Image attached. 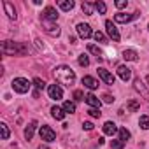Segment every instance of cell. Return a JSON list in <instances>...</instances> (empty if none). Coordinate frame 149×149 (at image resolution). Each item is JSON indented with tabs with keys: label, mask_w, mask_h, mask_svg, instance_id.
Masks as SVG:
<instances>
[{
	"label": "cell",
	"mask_w": 149,
	"mask_h": 149,
	"mask_svg": "<svg viewBox=\"0 0 149 149\" xmlns=\"http://www.w3.org/2000/svg\"><path fill=\"white\" fill-rule=\"evenodd\" d=\"M54 79L63 84V86H70L74 84V81H76V74H74V70L67 65H60L54 68Z\"/></svg>",
	"instance_id": "cell-1"
},
{
	"label": "cell",
	"mask_w": 149,
	"mask_h": 149,
	"mask_svg": "<svg viewBox=\"0 0 149 149\" xmlns=\"http://www.w3.org/2000/svg\"><path fill=\"white\" fill-rule=\"evenodd\" d=\"M0 49H2L4 54H23V53H25V47H19V46L14 44L13 40H4Z\"/></svg>",
	"instance_id": "cell-2"
},
{
	"label": "cell",
	"mask_w": 149,
	"mask_h": 149,
	"mask_svg": "<svg viewBox=\"0 0 149 149\" xmlns=\"http://www.w3.org/2000/svg\"><path fill=\"white\" fill-rule=\"evenodd\" d=\"M30 88H32V84H30L28 79H25V77H16V79L13 81V90H14L16 93H26V91H30Z\"/></svg>",
	"instance_id": "cell-3"
},
{
	"label": "cell",
	"mask_w": 149,
	"mask_h": 149,
	"mask_svg": "<svg viewBox=\"0 0 149 149\" xmlns=\"http://www.w3.org/2000/svg\"><path fill=\"white\" fill-rule=\"evenodd\" d=\"M42 28H44V32L46 33H49L51 37H58L60 35V26L54 23V21H47V19H42Z\"/></svg>",
	"instance_id": "cell-4"
},
{
	"label": "cell",
	"mask_w": 149,
	"mask_h": 149,
	"mask_svg": "<svg viewBox=\"0 0 149 149\" xmlns=\"http://www.w3.org/2000/svg\"><path fill=\"white\" fill-rule=\"evenodd\" d=\"M105 28H107V35L114 40V42H119V39H121V35H119V32H118V28H116V25L111 21V19H107L105 21Z\"/></svg>",
	"instance_id": "cell-5"
},
{
	"label": "cell",
	"mask_w": 149,
	"mask_h": 149,
	"mask_svg": "<svg viewBox=\"0 0 149 149\" xmlns=\"http://www.w3.org/2000/svg\"><path fill=\"white\" fill-rule=\"evenodd\" d=\"M39 133H40V139H42V140H46V142H53V140L56 139V133H54L49 126H40Z\"/></svg>",
	"instance_id": "cell-6"
},
{
	"label": "cell",
	"mask_w": 149,
	"mask_h": 149,
	"mask_svg": "<svg viewBox=\"0 0 149 149\" xmlns=\"http://www.w3.org/2000/svg\"><path fill=\"white\" fill-rule=\"evenodd\" d=\"M98 77H100L105 84H114V81H116V79H114V76H112V74H111L107 68H104V67H100V68H98Z\"/></svg>",
	"instance_id": "cell-7"
},
{
	"label": "cell",
	"mask_w": 149,
	"mask_h": 149,
	"mask_svg": "<svg viewBox=\"0 0 149 149\" xmlns=\"http://www.w3.org/2000/svg\"><path fill=\"white\" fill-rule=\"evenodd\" d=\"M47 93H49V98H53V100H61L63 98V91H61V88L58 86V84H51L49 88H47Z\"/></svg>",
	"instance_id": "cell-8"
},
{
	"label": "cell",
	"mask_w": 149,
	"mask_h": 149,
	"mask_svg": "<svg viewBox=\"0 0 149 149\" xmlns=\"http://www.w3.org/2000/svg\"><path fill=\"white\" fill-rule=\"evenodd\" d=\"M77 33H79V37H81V39H90V37L93 35L91 26H90V25H86V23H79V25H77Z\"/></svg>",
	"instance_id": "cell-9"
},
{
	"label": "cell",
	"mask_w": 149,
	"mask_h": 149,
	"mask_svg": "<svg viewBox=\"0 0 149 149\" xmlns=\"http://www.w3.org/2000/svg\"><path fill=\"white\" fill-rule=\"evenodd\" d=\"M42 19H47V21H54L56 23V19H58V11L54 9V7H46L44 9V13H42Z\"/></svg>",
	"instance_id": "cell-10"
},
{
	"label": "cell",
	"mask_w": 149,
	"mask_h": 149,
	"mask_svg": "<svg viewBox=\"0 0 149 149\" xmlns=\"http://www.w3.org/2000/svg\"><path fill=\"white\" fill-rule=\"evenodd\" d=\"M139 16V13H133V14H126V13H118L116 16H114V21H118V23H130L132 19H135Z\"/></svg>",
	"instance_id": "cell-11"
},
{
	"label": "cell",
	"mask_w": 149,
	"mask_h": 149,
	"mask_svg": "<svg viewBox=\"0 0 149 149\" xmlns=\"http://www.w3.org/2000/svg\"><path fill=\"white\" fill-rule=\"evenodd\" d=\"M118 76H119V79L121 81H130V77H132V70L126 67V65H119L118 67Z\"/></svg>",
	"instance_id": "cell-12"
},
{
	"label": "cell",
	"mask_w": 149,
	"mask_h": 149,
	"mask_svg": "<svg viewBox=\"0 0 149 149\" xmlns=\"http://www.w3.org/2000/svg\"><path fill=\"white\" fill-rule=\"evenodd\" d=\"M133 86H135V90H137V91L146 98V100H149V90L144 86V83H142L140 79H135V81H133Z\"/></svg>",
	"instance_id": "cell-13"
},
{
	"label": "cell",
	"mask_w": 149,
	"mask_h": 149,
	"mask_svg": "<svg viewBox=\"0 0 149 149\" xmlns=\"http://www.w3.org/2000/svg\"><path fill=\"white\" fill-rule=\"evenodd\" d=\"M4 9H6V14H7V18L16 21L18 14H16V9H14V6H13L11 2H7V0H4Z\"/></svg>",
	"instance_id": "cell-14"
},
{
	"label": "cell",
	"mask_w": 149,
	"mask_h": 149,
	"mask_svg": "<svg viewBox=\"0 0 149 149\" xmlns=\"http://www.w3.org/2000/svg\"><path fill=\"white\" fill-rule=\"evenodd\" d=\"M83 84H84L88 90H97V88H98V81H97L95 77H91V76H84V77H83Z\"/></svg>",
	"instance_id": "cell-15"
},
{
	"label": "cell",
	"mask_w": 149,
	"mask_h": 149,
	"mask_svg": "<svg viewBox=\"0 0 149 149\" xmlns=\"http://www.w3.org/2000/svg\"><path fill=\"white\" fill-rule=\"evenodd\" d=\"M86 104H88L90 107H93V109H100V105H102V102H100V98H98V97H95L93 93H90V95H86Z\"/></svg>",
	"instance_id": "cell-16"
},
{
	"label": "cell",
	"mask_w": 149,
	"mask_h": 149,
	"mask_svg": "<svg viewBox=\"0 0 149 149\" xmlns=\"http://www.w3.org/2000/svg\"><path fill=\"white\" fill-rule=\"evenodd\" d=\"M116 132H119V128H118L112 121H107V123L104 125V133H105V135H111V137H112Z\"/></svg>",
	"instance_id": "cell-17"
},
{
	"label": "cell",
	"mask_w": 149,
	"mask_h": 149,
	"mask_svg": "<svg viewBox=\"0 0 149 149\" xmlns=\"http://www.w3.org/2000/svg\"><path fill=\"white\" fill-rule=\"evenodd\" d=\"M35 126H37V121H30L28 126L25 128V139H26V140H32V137H33V133H35Z\"/></svg>",
	"instance_id": "cell-18"
},
{
	"label": "cell",
	"mask_w": 149,
	"mask_h": 149,
	"mask_svg": "<svg viewBox=\"0 0 149 149\" xmlns=\"http://www.w3.org/2000/svg\"><path fill=\"white\" fill-rule=\"evenodd\" d=\"M137 51L135 49H125L123 51V58L126 60V61H137Z\"/></svg>",
	"instance_id": "cell-19"
},
{
	"label": "cell",
	"mask_w": 149,
	"mask_h": 149,
	"mask_svg": "<svg viewBox=\"0 0 149 149\" xmlns=\"http://www.w3.org/2000/svg\"><path fill=\"white\" fill-rule=\"evenodd\" d=\"M51 114H53V118H54V119L61 121V119L65 118V114H67V112L63 111V107H56V105H54V107L51 109Z\"/></svg>",
	"instance_id": "cell-20"
},
{
	"label": "cell",
	"mask_w": 149,
	"mask_h": 149,
	"mask_svg": "<svg viewBox=\"0 0 149 149\" xmlns=\"http://www.w3.org/2000/svg\"><path fill=\"white\" fill-rule=\"evenodd\" d=\"M58 7L61 11H72L74 9V2L72 0H58Z\"/></svg>",
	"instance_id": "cell-21"
},
{
	"label": "cell",
	"mask_w": 149,
	"mask_h": 149,
	"mask_svg": "<svg viewBox=\"0 0 149 149\" xmlns=\"http://www.w3.org/2000/svg\"><path fill=\"white\" fill-rule=\"evenodd\" d=\"M63 111H65L67 114H74V112H76V104L70 102V100L63 102Z\"/></svg>",
	"instance_id": "cell-22"
},
{
	"label": "cell",
	"mask_w": 149,
	"mask_h": 149,
	"mask_svg": "<svg viewBox=\"0 0 149 149\" xmlns=\"http://www.w3.org/2000/svg\"><path fill=\"white\" fill-rule=\"evenodd\" d=\"M88 51H90L91 54H95L97 58H102V54H104L102 49H100L98 46H95V44H90V46H88Z\"/></svg>",
	"instance_id": "cell-23"
},
{
	"label": "cell",
	"mask_w": 149,
	"mask_h": 149,
	"mask_svg": "<svg viewBox=\"0 0 149 149\" xmlns=\"http://www.w3.org/2000/svg\"><path fill=\"white\" fill-rule=\"evenodd\" d=\"M93 6H95V9H97V11H98L100 14H105V13H107V6H105V4L102 2V0H98V2H95Z\"/></svg>",
	"instance_id": "cell-24"
},
{
	"label": "cell",
	"mask_w": 149,
	"mask_h": 149,
	"mask_svg": "<svg viewBox=\"0 0 149 149\" xmlns=\"http://www.w3.org/2000/svg\"><path fill=\"white\" fill-rule=\"evenodd\" d=\"M139 109H140V104H139L137 100H130V102H128V111H130V112H137Z\"/></svg>",
	"instance_id": "cell-25"
},
{
	"label": "cell",
	"mask_w": 149,
	"mask_h": 149,
	"mask_svg": "<svg viewBox=\"0 0 149 149\" xmlns=\"http://www.w3.org/2000/svg\"><path fill=\"white\" fill-rule=\"evenodd\" d=\"M139 125H140V128H144V130H149V116H140V119H139Z\"/></svg>",
	"instance_id": "cell-26"
},
{
	"label": "cell",
	"mask_w": 149,
	"mask_h": 149,
	"mask_svg": "<svg viewBox=\"0 0 149 149\" xmlns=\"http://www.w3.org/2000/svg\"><path fill=\"white\" fill-rule=\"evenodd\" d=\"M0 132H2V139L7 140L9 139V126L6 123H0Z\"/></svg>",
	"instance_id": "cell-27"
},
{
	"label": "cell",
	"mask_w": 149,
	"mask_h": 149,
	"mask_svg": "<svg viewBox=\"0 0 149 149\" xmlns=\"http://www.w3.org/2000/svg\"><path fill=\"white\" fill-rule=\"evenodd\" d=\"M93 7H95V6H91V4H88V2H83V13H84V14L91 16V14H93Z\"/></svg>",
	"instance_id": "cell-28"
},
{
	"label": "cell",
	"mask_w": 149,
	"mask_h": 149,
	"mask_svg": "<svg viewBox=\"0 0 149 149\" xmlns=\"http://www.w3.org/2000/svg\"><path fill=\"white\" fill-rule=\"evenodd\" d=\"M128 139H130V132H128L126 128H119V140L126 142Z\"/></svg>",
	"instance_id": "cell-29"
},
{
	"label": "cell",
	"mask_w": 149,
	"mask_h": 149,
	"mask_svg": "<svg viewBox=\"0 0 149 149\" xmlns=\"http://www.w3.org/2000/svg\"><path fill=\"white\" fill-rule=\"evenodd\" d=\"M79 65H81V67H88V65H90V58H88V54L83 53V54L79 56Z\"/></svg>",
	"instance_id": "cell-30"
},
{
	"label": "cell",
	"mask_w": 149,
	"mask_h": 149,
	"mask_svg": "<svg viewBox=\"0 0 149 149\" xmlns=\"http://www.w3.org/2000/svg\"><path fill=\"white\" fill-rule=\"evenodd\" d=\"M111 147H112V149H123V147H125V142L119 140V139H118V140H111Z\"/></svg>",
	"instance_id": "cell-31"
},
{
	"label": "cell",
	"mask_w": 149,
	"mask_h": 149,
	"mask_svg": "<svg viewBox=\"0 0 149 149\" xmlns=\"http://www.w3.org/2000/svg\"><path fill=\"white\" fill-rule=\"evenodd\" d=\"M93 37H95V40H97V42H107V37H105L102 32H95V33H93Z\"/></svg>",
	"instance_id": "cell-32"
},
{
	"label": "cell",
	"mask_w": 149,
	"mask_h": 149,
	"mask_svg": "<svg viewBox=\"0 0 149 149\" xmlns=\"http://www.w3.org/2000/svg\"><path fill=\"white\" fill-rule=\"evenodd\" d=\"M74 100L81 102V100H86V97H84V93H83L81 90H76V91H74Z\"/></svg>",
	"instance_id": "cell-33"
},
{
	"label": "cell",
	"mask_w": 149,
	"mask_h": 149,
	"mask_svg": "<svg viewBox=\"0 0 149 149\" xmlns=\"http://www.w3.org/2000/svg\"><path fill=\"white\" fill-rule=\"evenodd\" d=\"M33 84H35L39 90H44V88H46V83H44L40 77H35V79H33Z\"/></svg>",
	"instance_id": "cell-34"
},
{
	"label": "cell",
	"mask_w": 149,
	"mask_h": 149,
	"mask_svg": "<svg viewBox=\"0 0 149 149\" xmlns=\"http://www.w3.org/2000/svg\"><path fill=\"white\" fill-rule=\"evenodd\" d=\"M114 6H116L118 9H125V7L128 6V2H126V0H116V2H114Z\"/></svg>",
	"instance_id": "cell-35"
},
{
	"label": "cell",
	"mask_w": 149,
	"mask_h": 149,
	"mask_svg": "<svg viewBox=\"0 0 149 149\" xmlns=\"http://www.w3.org/2000/svg\"><path fill=\"white\" fill-rule=\"evenodd\" d=\"M88 114H90L91 118H100V114H102V112H100V109H93V107H91V109L88 111Z\"/></svg>",
	"instance_id": "cell-36"
},
{
	"label": "cell",
	"mask_w": 149,
	"mask_h": 149,
	"mask_svg": "<svg viewBox=\"0 0 149 149\" xmlns=\"http://www.w3.org/2000/svg\"><path fill=\"white\" fill-rule=\"evenodd\" d=\"M102 98H104V102H105V104H112V102H114V97H111L109 93H104V95H102Z\"/></svg>",
	"instance_id": "cell-37"
},
{
	"label": "cell",
	"mask_w": 149,
	"mask_h": 149,
	"mask_svg": "<svg viewBox=\"0 0 149 149\" xmlns=\"http://www.w3.org/2000/svg\"><path fill=\"white\" fill-rule=\"evenodd\" d=\"M83 128L88 130V132H91V130H93V123H91V121H84V123H83Z\"/></svg>",
	"instance_id": "cell-38"
},
{
	"label": "cell",
	"mask_w": 149,
	"mask_h": 149,
	"mask_svg": "<svg viewBox=\"0 0 149 149\" xmlns=\"http://www.w3.org/2000/svg\"><path fill=\"white\" fill-rule=\"evenodd\" d=\"M39 149H49L47 146H39Z\"/></svg>",
	"instance_id": "cell-39"
}]
</instances>
